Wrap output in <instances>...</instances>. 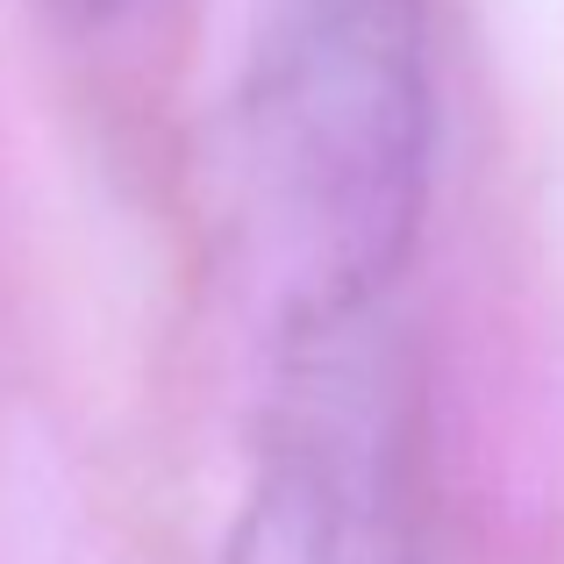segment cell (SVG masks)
<instances>
[{
	"mask_svg": "<svg viewBox=\"0 0 564 564\" xmlns=\"http://www.w3.org/2000/svg\"><path fill=\"white\" fill-rule=\"evenodd\" d=\"M429 186V0H279L243 94V229L279 336L386 307Z\"/></svg>",
	"mask_w": 564,
	"mask_h": 564,
	"instance_id": "6da1fadb",
	"label": "cell"
},
{
	"mask_svg": "<svg viewBox=\"0 0 564 564\" xmlns=\"http://www.w3.org/2000/svg\"><path fill=\"white\" fill-rule=\"evenodd\" d=\"M414 479V386L386 307L286 329L229 564H422Z\"/></svg>",
	"mask_w": 564,
	"mask_h": 564,
	"instance_id": "7a4b0ae2",
	"label": "cell"
}]
</instances>
